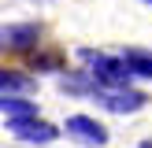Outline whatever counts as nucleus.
Masks as SVG:
<instances>
[{
	"label": "nucleus",
	"instance_id": "nucleus-2",
	"mask_svg": "<svg viewBox=\"0 0 152 148\" xmlns=\"http://www.w3.org/2000/svg\"><path fill=\"white\" fill-rule=\"evenodd\" d=\"M7 130L19 141H30V144H48V141L59 137V130L48 126L45 118H15V122H7Z\"/></svg>",
	"mask_w": 152,
	"mask_h": 148
},
{
	"label": "nucleus",
	"instance_id": "nucleus-12",
	"mask_svg": "<svg viewBox=\"0 0 152 148\" xmlns=\"http://www.w3.org/2000/svg\"><path fill=\"white\" fill-rule=\"evenodd\" d=\"M0 44H4V37H0Z\"/></svg>",
	"mask_w": 152,
	"mask_h": 148
},
{
	"label": "nucleus",
	"instance_id": "nucleus-7",
	"mask_svg": "<svg viewBox=\"0 0 152 148\" xmlns=\"http://www.w3.org/2000/svg\"><path fill=\"white\" fill-rule=\"evenodd\" d=\"M30 89H34V78H30V74L0 67V93L4 96H19V93H30Z\"/></svg>",
	"mask_w": 152,
	"mask_h": 148
},
{
	"label": "nucleus",
	"instance_id": "nucleus-5",
	"mask_svg": "<svg viewBox=\"0 0 152 148\" xmlns=\"http://www.w3.org/2000/svg\"><path fill=\"white\" fill-rule=\"evenodd\" d=\"M0 37H4V44L15 48V52H34L37 41H41V26H37V22H19V26H7Z\"/></svg>",
	"mask_w": 152,
	"mask_h": 148
},
{
	"label": "nucleus",
	"instance_id": "nucleus-4",
	"mask_svg": "<svg viewBox=\"0 0 152 148\" xmlns=\"http://www.w3.org/2000/svg\"><path fill=\"white\" fill-rule=\"evenodd\" d=\"M63 130L71 133V137H78V141H86V144H93V148L108 141V130H104L96 118H89V115H67Z\"/></svg>",
	"mask_w": 152,
	"mask_h": 148
},
{
	"label": "nucleus",
	"instance_id": "nucleus-9",
	"mask_svg": "<svg viewBox=\"0 0 152 148\" xmlns=\"http://www.w3.org/2000/svg\"><path fill=\"white\" fill-rule=\"evenodd\" d=\"M59 85H63V93H71V96H89L96 89V81L89 78V70H86V74H63Z\"/></svg>",
	"mask_w": 152,
	"mask_h": 148
},
{
	"label": "nucleus",
	"instance_id": "nucleus-1",
	"mask_svg": "<svg viewBox=\"0 0 152 148\" xmlns=\"http://www.w3.org/2000/svg\"><path fill=\"white\" fill-rule=\"evenodd\" d=\"M78 56L89 63V78H93L100 89H126L130 85L134 74L126 70L123 56H104V52H93V48H82Z\"/></svg>",
	"mask_w": 152,
	"mask_h": 148
},
{
	"label": "nucleus",
	"instance_id": "nucleus-3",
	"mask_svg": "<svg viewBox=\"0 0 152 148\" xmlns=\"http://www.w3.org/2000/svg\"><path fill=\"white\" fill-rule=\"evenodd\" d=\"M96 100H100V107L115 111V115H126V111H141L148 104V96L134 93V89H104V93H96Z\"/></svg>",
	"mask_w": 152,
	"mask_h": 148
},
{
	"label": "nucleus",
	"instance_id": "nucleus-10",
	"mask_svg": "<svg viewBox=\"0 0 152 148\" xmlns=\"http://www.w3.org/2000/svg\"><path fill=\"white\" fill-rule=\"evenodd\" d=\"M30 67H34V70H63V59L56 56V52H41V56H30Z\"/></svg>",
	"mask_w": 152,
	"mask_h": 148
},
{
	"label": "nucleus",
	"instance_id": "nucleus-8",
	"mask_svg": "<svg viewBox=\"0 0 152 148\" xmlns=\"http://www.w3.org/2000/svg\"><path fill=\"white\" fill-rule=\"evenodd\" d=\"M123 63L130 74H137V78H152V52L145 48H126L123 52Z\"/></svg>",
	"mask_w": 152,
	"mask_h": 148
},
{
	"label": "nucleus",
	"instance_id": "nucleus-6",
	"mask_svg": "<svg viewBox=\"0 0 152 148\" xmlns=\"http://www.w3.org/2000/svg\"><path fill=\"white\" fill-rule=\"evenodd\" d=\"M0 111L7 115V122L15 118H37V104L26 96H0Z\"/></svg>",
	"mask_w": 152,
	"mask_h": 148
},
{
	"label": "nucleus",
	"instance_id": "nucleus-11",
	"mask_svg": "<svg viewBox=\"0 0 152 148\" xmlns=\"http://www.w3.org/2000/svg\"><path fill=\"white\" fill-rule=\"evenodd\" d=\"M141 148H152V141H141Z\"/></svg>",
	"mask_w": 152,
	"mask_h": 148
}]
</instances>
